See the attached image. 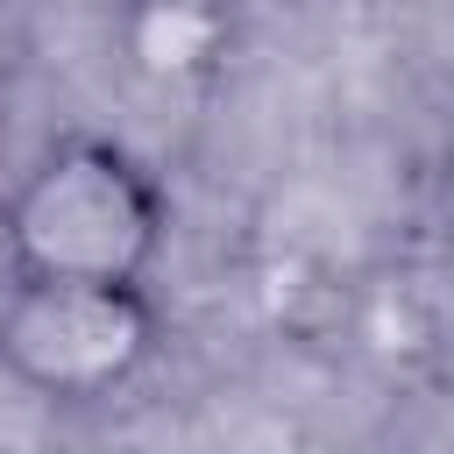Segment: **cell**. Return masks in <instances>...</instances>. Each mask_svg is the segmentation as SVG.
<instances>
[{
  "label": "cell",
  "mask_w": 454,
  "mask_h": 454,
  "mask_svg": "<svg viewBox=\"0 0 454 454\" xmlns=\"http://www.w3.org/2000/svg\"><path fill=\"white\" fill-rule=\"evenodd\" d=\"M170 234L156 170L114 135L50 142L0 199L14 284H149Z\"/></svg>",
  "instance_id": "1"
},
{
  "label": "cell",
  "mask_w": 454,
  "mask_h": 454,
  "mask_svg": "<svg viewBox=\"0 0 454 454\" xmlns=\"http://www.w3.org/2000/svg\"><path fill=\"white\" fill-rule=\"evenodd\" d=\"M163 348L142 284H14L0 298V376L43 404H99Z\"/></svg>",
  "instance_id": "2"
},
{
  "label": "cell",
  "mask_w": 454,
  "mask_h": 454,
  "mask_svg": "<svg viewBox=\"0 0 454 454\" xmlns=\"http://www.w3.org/2000/svg\"><path fill=\"white\" fill-rule=\"evenodd\" d=\"M121 57L149 85H170V92L206 85L234 57V14L227 7H206V0H149V7H128L121 14Z\"/></svg>",
  "instance_id": "3"
},
{
  "label": "cell",
  "mask_w": 454,
  "mask_h": 454,
  "mask_svg": "<svg viewBox=\"0 0 454 454\" xmlns=\"http://www.w3.org/2000/svg\"><path fill=\"white\" fill-rule=\"evenodd\" d=\"M440 213L454 220V142H447V156H440Z\"/></svg>",
  "instance_id": "4"
}]
</instances>
